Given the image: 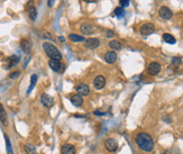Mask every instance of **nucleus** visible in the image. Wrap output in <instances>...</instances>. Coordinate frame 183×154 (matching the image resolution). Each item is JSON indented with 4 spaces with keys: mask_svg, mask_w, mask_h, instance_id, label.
Returning <instances> with one entry per match:
<instances>
[{
    "mask_svg": "<svg viewBox=\"0 0 183 154\" xmlns=\"http://www.w3.org/2000/svg\"><path fill=\"white\" fill-rule=\"evenodd\" d=\"M135 142L138 147L144 152H152L154 150V141L147 133H138L135 137Z\"/></svg>",
    "mask_w": 183,
    "mask_h": 154,
    "instance_id": "obj_1",
    "label": "nucleus"
},
{
    "mask_svg": "<svg viewBox=\"0 0 183 154\" xmlns=\"http://www.w3.org/2000/svg\"><path fill=\"white\" fill-rule=\"evenodd\" d=\"M43 49H44V52L46 53V55L50 57V60H59V61L62 60L61 52L56 49V46H54L52 43H50V42H44Z\"/></svg>",
    "mask_w": 183,
    "mask_h": 154,
    "instance_id": "obj_2",
    "label": "nucleus"
},
{
    "mask_svg": "<svg viewBox=\"0 0 183 154\" xmlns=\"http://www.w3.org/2000/svg\"><path fill=\"white\" fill-rule=\"evenodd\" d=\"M139 32L143 36H148V35H151V34H153V33L155 32V26H154L152 23H146V24H144V25L140 26Z\"/></svg>",
    "mask_w": 183,
    "mask_h": 154,
    "instance_id": "obj_3",
    "label": "nucleus"
},
{
    "mask_svg": "<svg viewBox=\"0 0 183 154\" xmlns=\"http://www.w3.org/2000/svg\"><path fill=\"white\" fill-rule=\"evenodd\" d=\"M105 149L107 150L108 152H116L118 150V143H117L116 140H113V138H107L105 141Z\"/></svg>",
    "mask_w": 183,
    "mask_h": 154,
    "instance_id": "obj_4",
    "label": "nucleus"
},
{
    "mask_svg": "<svg viewBox=\"0 0 183 154\" xmlns=\"http://www.w3.org/2000/svg\"><path fill=\"white\" fill-rule=\"evenodd\" d=\"M19 60L20 59H19V56H17V55H11V56L7 57L6 61H5V63H3V69L8 70V69L15 66V65L19 62Z\"/></svg>",
    "mask_w": 183,
    "mask_h": 154,
    "instance_id": "obj_5",
    "label": "nucleus"
},
{
    "mask_svg": "<svg viewBox=\"0 0 183 154\" xmlns=\"http://www.w3.org/2000/svg\"><path fill=\"white\" fill-rule=\"evenodd\" d=\"M40 103L44 107L46 108H51L54 106V99L53 97H51L50 95H46V93H43L40 96Z\"/></svg>",
    "mask_w": 183,
    "mask_h": 154,
    "instance_id": "obj_6",
    "label": "nucleus"
},
{
    "mask_svg": "<svg viewBox=\"0 0 183 154\" xmlns=\"http://www.w3.org/2000/svg\"><path fill=\"white\" fill-rule=\"evenodd\" d=\"M159 16H161L163 19H165V20H169V19H171L173 16L172 10H171L169 7H166V6H163V7L159 8Z\"/></svg>",
    "mask_w": 183,
    "mask_h": 154,
    "instance_id": "obj_7",
    "label": "nucleus"
},
{
    "mask_svg": "<svg viewBox=\"0 0 183 154\" xmlns=\"http://www.w3.org/2000/svg\"><path fill=\"white\" fill-rule=\"evenodd\" d=\"M80 30L83 35H91L94 33V26L90 23H83L80 26Z\"/></svg>",
    "mask_w": 183,
    "mask_h": 154,
    "instance_id": "obj_8",
    "label": "nucleus"
},
{
    "mask_svg": "<svg viewBox=\"0 0 183 154\" xmlns=\"http://www.w3.org/2000/svg\"><path fill=\"white\" fill-rule=\"evenodd\" d=\"M84 46L89 50H96L100 46V41L98 38H88L84 41Z\"/></svg>",
    "mask_w": 183,
    "mask_h": 154,
    "instance_id": "obj_9",
    "label": "nucleus"
},
{
    "mask_svg": "<svg viewBox=\"0 0 183 154\" xmlns=\"http://www.w3.org/2000/svg\"><path fill=\"white\" fill-rule=\"evenodd\" d=\"M49 65L50 68L53 71H55V72H62L64 70V66H63V64L59 60H50Z\"/></svg>",
    "mask_w": 183,
    "mask_h": 154,
    "instance_id": "obj_10",
    "label": "nucleus"
},
{
    "mask_svg": "<svg viewBox=\"0 0 183 154\" xmlns=\"http://www.w3.org/2000/svg\"><path fill=\"white\" fill-rule=\"evenodd\" d=\"M147 70L151 76H157L161 72V64L159 62H151L148 65Z\"/></svg>",
    "mask_w": 183,
    "mask_h": 154,
    "instance_id": "obj_11",
    "label": "nucleus"
},
{
    "mask_svg": "<svg viewBox=\"0 0 183 154\" xmlns=\"http://www.w3.org/2000/svg\"><path fill=\"white\" fill-rule=\"evenodd\" d=\"M105 86H106V78H105V77L98 76V77H96V78H94V80H93L94 89L101 90Z\"/></svg>",
    "mask_w": 183,
    "mask_h": 154,
    "instance_id": "obj_12",
    "label": "nucleus"
},
{
    "mask_svg": "<svg viewBox=\"0 0 183 154\" xmlns=\"http://www.w3.org/2000/svg\"><path fill=\"white\" fill-rule=\"evenodd\" d=\"M76 93L80 95L81 97L82 96H89L90 95V87L86 83H80L78 87H76Z\"/></svg>",
    "mask_w": 183,
    "mask_h": 154,
    "instance_id": "obj_13",
    "label": "nucleus"
},
{
    "mask_svg": "<svg viewBox=\"0 0 183 154\" xmlns=\"http://www.w3.org/2000/svg\"><path fill=\"white\" fill-rule=\"evenodd\" d=\"M27 11H28V16H29V19L30 20H36V18H37V10H36V8L34 7V3H33V1H30L28 5H27Z\"/></svg>",
    "mask_w": 183,
    "mask_h": 154,
    "instance_id": "obj_14",
    "label": "nucleus"
},
{
    "mask_svg": "<svg viewBox=\"0 0 183 154\" xmlns=\"http://www.w3.org/2000/svg\"><path fill=\"white\" fill-rule=\"evenodd\" d=\"M32 42L29 41V40H27V38H23L22 41H20V49H22V51L24 52V53H26V54H28L30 52V50H32Z\"/></svg>",
    "mask_w": 183,
    "mask_h": 154,
    "instance_id": "obj_15",
    "label": "nucleus"
},
{
    "mask_svg": "<svg viewBox=\"0 0 183 154\" xmlns=\"http://www.w3.org/2000/svg\"><path fill=\"white\" fill-rule=\"evenodd\" d=\"M70 100H71V103H72V105L76 106V107H81V106L83 105V99H82V97H81L80 95H78V93H74V95L71 96Z\"/></svg>",
    "mask_w": 183,
    "mask_h": 154,
    "instance_id": "obj_16",
    "label": "nucleus"
},
{
    "mask_svg": "<svg viewBox=\"0 0 183 154\" xmlns=\"http://www.w3.org/2000/svg\"><path fill=\"white\" fill-rule=\"evenodd\" d=\"M105 61L107 63H110V64H112V63H115L117 61V54L115 51H109L107 52L105 54Z\"/></svg>",
    "mask_w": 183,
    "mask_h": 154,
    "instance_id": "obj_17",
    "label": "nucleus"
},
{
    "mask_svg": "<svg viewBox=\"0 0 183 154\" xmlns=\"http://www.w3.org/2000/svg\"><path fill=\"white\" fill-rule=\"evenodd\" d=\"M62 154H76V147L72 144H64L61 149Z\"/></svg>",
    "mask_w": 183,
    "mask_h": 154,
    "instance_id": "obj_18",
    "label": "nucleus"
},
{
    "mask_svg": "<svg viewBox=\"0 0 183 154\" xmlns=\"http://www.w3.org/2000/svg\"><path fill=\"white\" fill-rule=\"evenodd\" d=\"M0 122L3 123V125H5V126L8 125V116H7V113H6L5 108H3V104H0Z\"/></svg>",
    "mask_w": 183,
    "mask_h": 154,
    "instance_id": "obj_19",
    "label": "nucleus"
},
{
    "mask_svg": "<svg viewBox=\"0 0 183 154\" xmlns=\"http://www.w3.org/2000/svg\"><path fill=\"white\" fill-rule=\"evenodd\" d=\"M121 43L118 41H116V40H113V41H110L109 42V47H110L112 51H119V50H121Z\"/></svg>",
    "mask_w": 183,
    "mask_h": 154,
    "instance_id": "obj_20",
    "label": "nucleus"
},
{
    "mask_svg": "<svg viewBox=\"0 0 183 154\" xmlns=\"http://www.w3.org/2000/svg\"><path fill=\"white\" fill-rule=\"evenodd\" d=\"M163 40H164V42H166L167 44H175L176 43V40H175L174 36L171 35V34H167V33H165L164 35H163Z\"/></svg>",
    "mask_w": 183,
    "mask_h": 154,
    "instance_id": "obj_21",
    "label": "nucleus"
},
{
    "mask_svg": "<svg viewBox=\"0 0 183 154\" xmlns=\"http://www.w3.org/2000/svg\"><path fill=\"white\" fill-rule=\"evenodd\" d=\"M69 40L72 42H83L86 41V38L82 35H78V34H70L69 35Z\"/></svg>",
    "mask_w": 183,
    "mask_h": 154,
    "instance_id": "obj_22",
    "label": "nucleus"
},
{
    "mask_svg": "<svg viewBox=\"0 0 183 154\" xmlns=\"http://www.w3.org/2000/svg\"><path fill=\"white\" fill-rule=\"evenodd\" d=\"M24 150H25V152H26V154H37L35 146L32 145V144H26V145L24 146Z\"/></svg>",
    "mask_w": 183,
    "mask_h": 154,
    "instance_id": "obj_23",
    "label": "nucleus"
},
{
    "mask_svg": "<svg viewBox=\"0 0 183 154\" xmlns=\"http://www.w3.org/2000/svg\"><path fill=\"white\" fill-rule=\"evenodd\" d=\"M36 82H37V76H36V74H33V76L30 77V86H29V88H28V90H27V93H28V95L30 93L33 88L35 87Z\"/></svg>",
    "mask_w": 183,
    "mask_h": 154,
    "instance_id": "obj_24",
    "label": "nucleus"
},
{
    "mask_svg": "<svg viewBox=\"0 0 183 154\" xmlns=\"http://www.w3.org/2000/svg\"><path fill=\"white\" fill-rule=\"evenodd\" d=\"M113 14L116 15L118 18H121V17L124 16L125 10H124V8H123V7H117V8L115 9V11H113Z\"/></svg>",
    "mask_w": 183,
    "mask_h": 154,
    "instance_id": "obj_25",
    "label": "nucleus"
},
{
    "mask_svg": "<svg viewBox=\"0 0 183 154\" xmlns=\"http://www.w3.org/2000/svg\"><path fill=\"white\" fill-rule=\"evenodd\" d=\"M5 141H6V147H7V152H8L9 154H13V149H11L10 141H9V137L7 135H5Z\"/></svg>",
    "mask_w": 183,
    "mask_h": 154,
    "instance_id": "obj_26",
    "label": "nucleus"
},
{
    "mask_svg": "<svg viewBox=\"0 0 183 154\" xmlns=\"http://www.w3.org/2000/svg\"><path fill=\"white\" fill-rule=\"evenodd\" d=\"M181 62H182V60H181L180 57H173L172 59V64L174 65V66H179V65L181 64Z\"/></svg>",
    "mask_w": 183,
    "mask_h": 154,
    "instance_id": "obj_27",
    "label": "nucleus"
},
{
    "mask_svg": "<svg viewBox=\"0 0 183 154\" xmlns=\"http://www.w3.org/2000/svg\"><path fill=\"white\" fill-rule=\"evenodd\" d=\"M43 37L42 38H47V40H51V41H54V37H53V35L52 34H50V33H47V32H43Z\"/></svg>",
    "mask_w": 183,
    "mask_h": 154,
    "instance_id": "obj_28",
    "label": "nucleus"
},
{
    "mask_svg": "<svg viewBox=\"0 0 183 154\" xmlns=\"http://www.w3.org/2000/svg\"><path fill=\"white\" fill-rule=\"evenodd\" d=\"M19 76H20V72H19V71H15V72H11L10 74H9V78L10 79H17Z\"/></svg>",
    "mask_w": 183,
    "mask_h": 154,
    "instance_id": "obj_29",
    "label": "nucleus"
},
{
    "mask_svg": "<svg viewBox=\"0 0 183 154\" xmlns=\"http://www.w3.org/2000/svg\"><path fill=\"white\" fill-rule=\"evenodd\" d=\"M164 154H180V151H179V149H176V147H174V149L170 150V151L165 152Z\"/></svg>",
    "mask_w": 183,
    "mask_h": 154,
    "instance_id": "obj_30",
    "label": "nucleus"
},
{
    "mask_svg": "<svg viewBox=\"0 0 183 154\" xmlns=\"http://www.w3.org/2000/svg\"><path fill=\"white\" fill-rule=\"evenodd\" d=\"M129 6V0H120V7L125 8V7H128Z\"/></svg>",
    "mask_w": 183,
    "mask_h": 154,
    "instance_id": "obj_31",
    "label": "nucleus"
},
{
    "mask_svg": "<svg viewBox=\"0 0 183 154\" xmlns=\"http://www.w3.org/2000/svg\"><path fill=\"white\" fill-rule=\"evenodd\" d=\"M115 36V33L111 32V30H107V37L110 38V37H113Z\"/></svg>",
    "mask_w": 183,
    "mask_h": 154,
    "instance_id": "obj_32",
    "label": "nucleus"
},
{
    "mask_svg": "<svg viewBox=\"0 0 183 154\" xmlns=\"http://www.w3.org/2000/svg\"><path fill=\"white\" fill-rule=\"evenodd\" d=\"M54 1H55V0H47V5H49V7H53Z\"/></svg>",
    "mask_w": 183,
    "mask_h": 154,
    "instance_id": "obj_33",
    "label": "nucleus"
},
{
    "mask_svg": "<svg viewBox=\"0 0 183 154\" xmlns=\"http://www.w3.org/2000/svg\"><path fill=\"white\" fill-rule=\"evenodd\" d=\"M83 1L86 3H97V1H99V0H83Z\"/></svg>",
    "mask_w": 183,
    "mask_h": 154,
    "instance_id": "obj_34",
    "label": "nucleus"
},
{
    "mask_svg": "<svg viewBox=\"0 0 183 154\" xmlns=\"http://www.w3.org/2000/svg\"><path fill=\"white\" fill-rule=\"evenodd\" d=\"M182 27H183V24H182Z\"/></svg>",
    "mask_w": 183,
    "mask_h": 154,
    "instance_id": "obj_35",
    "label": "nucleus"
}]
</instances>
